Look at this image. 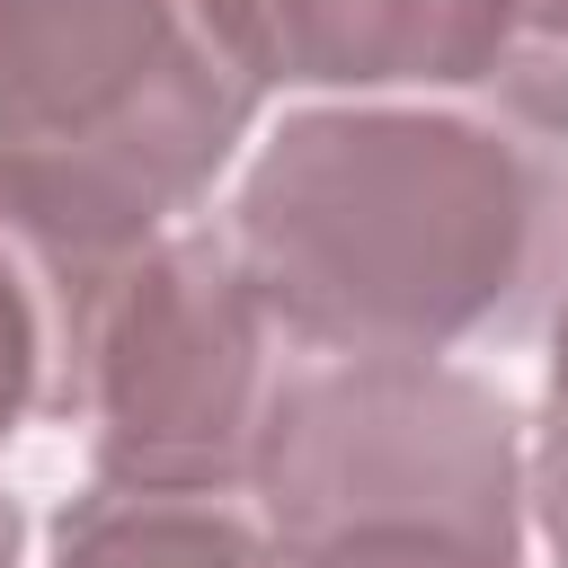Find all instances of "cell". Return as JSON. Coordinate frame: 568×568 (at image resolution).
<instances>
[{
  "mask_svg": "<svg viewBox=\"0 0 568 568\" xmlns=\"http://www.w3.org/2000/svg\"><path fill=\"white\" fill-rule=\"evenodd\" d=\"M559 178L453 106H302L231 204V248L302 355L515 337L559 275Z\"/></svg>",
  "mask_w": 568,
  "mask_h": 568,
  "instance_id": "cell-1",
  "label": "cell"
},
{
  "mask_svg": "<svg viewBox=\"0 0 568 568\" xmlns=\"http://www.w3.org/2000/svg\"><path fill=\"white\" fill-rule=\"evenodd\" d=\"M257 98L222 0H0V204L106 275L231 169Z\"/></svg>",
  "mask_w": 568,
  "mask_h": 568,
  "instance_id": "cell-2",
  "label": "cell"
},
{
  "mask_svg": "<svg viewBox=\"0 0 568 568\" xmlns=\"http://www.w3.org/2000/svg\"><path fill=\"white\" fill-rule=\"evenodd\" d=\"M248 488L275 559L346 532L524 550L532 462L515 399L444 355H293Z\"/></svg>",
  "mask_w": 568,
  "mask_h": 568,
  "instance_id": "cell-3",
  "label": "cell"
},
{
  "mask_svg": "<svg viewBox=\"0 0 568 568\" xmlns=\"http://www.w3.org/2000/svg\"><path fill=\"white\" fill-rule=\"evenodd\" d=\"M293 337L222 231H169L115 257L71 337V417L89 426L98 488L231 497L257 470L266 408Z\"/></svg>",
  "mask_w": 568,
  "mask_h": 568,
  "instance_id": "cell-4",
  "label": "cell"
},
{
  "mask_svg": "<svg viewBox=\"0 0 568 568\" xmlns=\"http://www.w3.org/2000/svg\"><path fill=\"white\" fill-rule=\"evenodd\" d=\"M266 89H488L506 0H222Z\"/></svg>",
  "mask_w": 568,
  "mask_h": 568,
  "instance_id": "cell-5",
  "label": "cell"
},
{
  "mask_svg": "<svg viewBox=\"0 0 568 568\" xmlns=\"http://www.w3.org/2000/svg\"><path fill=\"white\" fill-rule=\"evenodd\" d=\"M53 568H284L266 524L231 497H151V488H98L62 506Z\"/></svg>",
  "mask_w": 568,
  "mask_h": 568,
  "instance_id": "cell-6",
  "label": "cell"
},
{
  "mask_svg": "<svg viewBox=\"0 0 568 568\" xmlns=\"http://www.w3.org/2000/svg\"><path fill=\"white\" fill-rule=\"evenodd\" d=\"M98 275H71L0 204V444L27 417H71V337Z\"/></svg>",
  "mask_w": 568,
  "mask_h": 568,
  "instance_id": "cell-7",
  "label": "cell"
},
{
  "mask_svg": "<svg viewBox=\"0 0 568 568\" xmlns=\"http://www.w3.org/2000/svg\"><path fill=\"white\" fill-rule=\"evenodd\" d=\"M488 89L515 124L568 142V0H506V44Z\"/></svg>",
  "mask_w": 568,
  "mask_h": 568,
  "instance_id": "cell-8",
  "label": "cell"
},
{
  "mask_svg": "<svg viewBox=\"0 0 568 568\" xmlns=\"http://www.w3.org/2000/svg\"><path fill=\"white\" fill-rule=\"evenodd\" d=\"M532 515L550 559L568 568V293L550 320V373H541V417H532Z\"/></svg>",
  "mask_w": 568,
  "mask_h": 568,
  "instance_id": "cell-9",
  "label": "cell"
},
{
  "mask_svg": "<svg viewBox=\"0 0 568 568\" xmlns=\"http://www.w3.org/2000/svg\"><path fill=\"white\" fill-rule=\"evenodd\" d=\"M284 568H524V550H488V541H444V532H346V541L293 550Z\"/></svg>",
  "mask_w": 568,
  "mask_h": 568,
  "instance_id": "cell-10",
  "label": "cell"
},
{
  "mask_svg": "<svg viewBox=\"0 0 568 568\" xmlns=\"http://www.w3.org/2000/svg\"><path fill=\"white\" fill-rule=\"evenodd\" d=\"M18 541H27V515L18 497H0V568H18Z\"/></svg>",
  "mask_w": 568,
  "mask_h": 568,
  "instance_id": "cell-11",
  "label": "cell"
}]
</instances>
